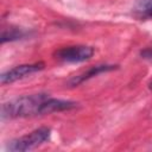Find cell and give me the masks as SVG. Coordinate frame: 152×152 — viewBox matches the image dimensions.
Returning <instances> with one entry per match:
<instances>
[{
	"instance_id": "5b68a950",
	"label": "cell",
	"mask_w": 152,
	"mask_h": 152,
	"mask_svg": "<svg viewBox=\"0 0 152 152\" xmlns=\"http://www.w3.org/2000/svg\"><path fill=\"white\" fill-rule=\"evenodd\" d=\"M118 69V65H113V64H99V65H94L91 68H89L87 71L78 74L76 76H72L69 81H68V86L69 87H77L78 84L88 81L89 78L97 76L102 72H107V71H112Z\"/></svg>"
},
{
	"instance_id": "3957f363",
	"label": "cell",
	"mask_w": 152,
	"mask_h": 152,
	"mask_svg": "<svg viewBox=\"0 0 152 152\" xmlns=\"http://www.w3.org/2000/svg\"><path fill=\"white\" fill-rule=\"evenodd\" d=\"M95 49L88 45H70L58 49L55 52V57L66 63L86 62L93 57Z\"/></svg>"
},
{
	"instance_id": "277c9868",
	"label": "cell",
	"mask_w": 152,
	"mask_h": 152,
	"mask_svg": "<svg viewBox=\"0 0 152 152\" xmlns=\"http://www.w3.org/2000/svg\"><path fill=\"white\" fill-rule=\"evenodd\" d=\"M44 69V63L39 62V63H32V64H21V65H17L12 69H8L6 71H4L0 75V82L2 86L5 84H10L13 83L15 81H19L31 74H34L37 71H40Z\"/></svg>"
},
{
	"instance_id": "8992f818",
	"label": "cell",
	"mask_w": 152,
	"mask_h": 152,
	"mask_svg": "<svg viewBox=\"0 0 152 152\" xmlns=\"http://www.w3.org/2000/svg\"><path fill=\"white\" fill-rule=\"evenodd\" d=\"M28 34L27 31L19 28V27H8V28H4L1 32V43H6V42H12V40H18V39H23Z\"/></svg>"
},
{
	"instance_id": "52a82bcc",
	"label": "cell",
	"mask_w": 152,
	"mask_h": 152,
	"mask_svg": "<svg viewBox=\"0 0 152 152\" xmlns=\"http://www.w3.org/2000/svg\"><path fill=\"white\" fill-rule=\"evenodd\" d=\"M137 10L144 15H152V0H137Z\"/></svg>"
},
{
	"instance_id": "ba28073f",
	"label": "cell",
	"mask_w": 152,
	"mask_h": 152,
	"mask_svg": "<svg viewBox=\"0 0 152 152\" xmlns=\"http://www.w3.org/2000/svg\"><path fill=\"white\" fill-rule=\"evenodd\" d=\"M148 88H150V89H151V90H152V81H151V82H150V83H148Z\"/></svg>"
},
{
	"instance_id": "6da1fadb",
	"label": "cell",
	"mask_w": 152,
	"mask_h": 152,
	"mask_svg": "<svg viewBox=\"0 0 152 152\" xmlns=\"http://www.w3.org/2000/svg\"><path fill=\"white\" fill-rule=\"evenodd\" d=\"M48 97L49 94L37 93L23 95L5 102L1 106V119H17L42 115L43 103Z\"/></svg>"
},
{
	"instance_id": "7a4b0ae2",
	"label": "cell",
	"mask_w": 152,
	"mask_h": 152,
	"mask_svg": "<svg viewBox=\"0 0 152 152\" xmlns=\"http://www.w3.org/2000/svg\"><path fill=\"white\" fill-rule=\"evenodd\" d=\"M51 137V129L49 127H39L23 137L15 138L11 140L6 150L10 152H25V151H31L44 142H46Z\"/></svg>"
}]
</instances>
